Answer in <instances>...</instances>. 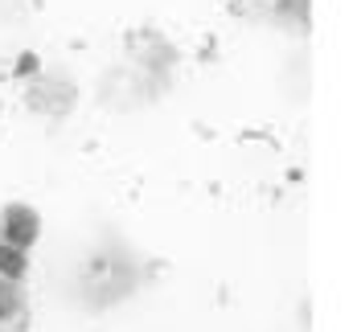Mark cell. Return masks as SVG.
I'll list each match as a JSON object with an SVG mask.
<instances>
[{"instance_id":"2","label":"cell","mask_w":357,"mask_h":332,"mask_svg":"<svg viewBox=\"0 0 357 332\" xmlns=\"http://www.w3.org/2000/svg\"><path fill=\"white\" fill-rule=\"evenodd\" d=\"M0 332H29V299L17 279L0 275Z\"/></svg>"},{"instance_id":"1","label":"cell","mask_w":357,"mask_h":332,"mask_svg":"<svg viewBox=\"0 0 357 332\" xmlns=\"http://www.w3.org/2000/svg\"><path fill=\"white\" fill-rule=\"evenodd\" d=\"M37 234H41V218H37V210L21 205V201H13V205L0 210V242L29 251V246L37 242Z\"/></svg>"},{"instance_id":"3","label":"cell","mask_w":357,"mask_h":332,"mask_svg":"<svg viewBox=\"0 0 357 332\" xmlns=\"http://www.w3.org/2000/svg\"><path fill=\"white\" fill-rule=\"evenodd\" d=\"M25 271H29V251H21V246H8V242H0V275L4 279H25Z\"/></svg>"}]
</instances>
